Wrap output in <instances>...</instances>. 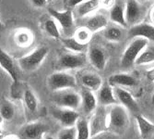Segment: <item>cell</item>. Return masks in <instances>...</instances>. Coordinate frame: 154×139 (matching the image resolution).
<instances>
[{
    "mask_svg": "<svg viewBox=\"0 0 154 139\" xmlns=\"http://www.w3.org/2000/svg\"><path fill=\"white\" fill-rule=\"evenodd\" d=\"M129 125L128 110L119 103L108 108V130L114 134H123Z\"/></svg>",
    "mask_w": 154,
    "mask_h": 139,
    "instance_id": "cell-1",
    "label": "cell"
},
{
    "mask_svg": "<svg viewBox=\"0 0 154 139\" xmlns=\"http://www.w3.org/2000/svg\"><path fill=\"white\" fill-rule=\"evenodd\" d=\"M49 49L46 47H40L31 53L20 58L18 60L19 66L24 72L31 73L37 70L45 61L48 55Z\"/></svg>",
    "mask_w": 154,
    "mask_h": 139,
    "instance_id": "cell-2",
    "label": "cell"
},
{
    "mask_svg": "<svg viewBox=\"0 0 154 139\" xmlns=\"http://www.w3.org/2000/svg\"><path fill=\"white\" fill-rule=\"evenodd\" d=\"M149 45V40L142 37H136L124 51L121 58V66L124 69H129L134 64L143 49Z\"/></svg>",
    "mask_w": 154,
    "mask_h": 139,
    "instance_id": "cell-3",
    "label": "cell"
},
{
    "mask_svg": "<svg viewBox=\"0 0 154 139\" xmlns=\"http://www.w3.org/2000/svg\"><path fill=\"white\" fill-rule=\"evenodd\" d=\"M47 86L53 92L74 89L77 86V80L75 76L66 72H55L48 77Z\"/></svg>",
    "mask_w": 154,
    "mask_h": 139,
    "instance_id": "cell-4",
    "label": "cell"
},
{
    "mask_svg": "<svg viewBox=\"0 0 154 139\" xmlns=\"http://www.w3.org/2000/svg\"><path fill=\"white\" fill-rule=\"evenodd\" d=\"M53 100L58 107L78 110L80 108L81 96L73 89H66L54 92Z\"/></svg>",
    "mask_w": 154,
    "mask_h": 139,
    "instance_id": "cell-5",
    "label": "cell"
},
{
    "mask_svg": "<svg viewBox=\"0 0 154 139\" xmlns=\"http://www.w3.org/2000/svg\"><path fill=\"white\" fill-rule=\"evenodd\" d=\"M91 137L99 135L108 130V109L105 106H99L93 111L90 121Z\"/></svg>",
    "mask_w": 154,
    "mask_h": 139,
    "instance_id": "cell-6",
    "label": "cell"
},
{
    "mask_svg": "<svg viewBox=\"0 0 154 139\" xmlns=\"http://www.w3.org/2000/svg\"><path fill=\"white\" fill-rule=\"evenodd\" d=\"M48 13L50 16L58 22L61 29L66 35H69L75 32V21L74 16L71 9H66L63 11H59L52 8H48Z\"/></svg>",
    "mask_w": 154,
    "mask_h": 139,
    "instance_id": "cell-7",
    "label": "cell"
},
{
    "mask_svg": "<svg viewBox=\"0 0 154 139\" xmlns=\"http://www.w3.org/2000/svg\"><path fill=\"white\" fill-rule=\"evenodd\" d=\"M52 116L57 120L63 127L75 126L77 121L79 119L80 115L76 109L54 107L51 109Z\"/></svg>",
    "mask_w": 154,
    "mask_h": 139,
    "instance_id": "cell-8",
    "label": "cell"
},
{
    "mask_svg": "<svg viewBox=\"0 0 154 139\" xmlns=\"http://www.w3.org/2000/svg\"><path fill=\"white\" fill-rule=\"evenodd\" d=\"M87 58L83 53H65L58 59V66L63 70H75L85 66Z\"/></svg>",
    "mask_w": 154,
    "mask_h": 139,
    "instance_id": "cell-9",
    "label": "cell"
},
{
    "mask_svg": "<svg viewBox=\"0 0 154 139\" xmlns=\"http://www.w3.org/2000/svg\"><path fill=\"white\" fill-rule=\"evenodd\" d=\"M114 91H115V95L117 99V102L120 105L124 106L129 112L135 115L139 114V107L137 105V102L134 99V96L128 90H125L123 87L115 86Z\"/></svg>",
    "mask_w": 154,
    "mask_h": 139,
    "instance_id": "cell-10",
    "label": "cell"
},
{
    "mask_svg": "<svg viewBox=\"0 0 154 139\" xmlns=\"http://www.w3.org/2000/svg\"><path fill=\"white\" fill-rule=\"evenodd\" d=\"M48 131V126L41 121H32L23 125L20 133L25 139H38L44 136Z\"/></svg>",
    "mask_w": 154,
    "mask_h": 139,
    "instance_id": "cell-11",
    "label": "cell"
},
{
    "mask_svg": "<svg viewBox=\"0 0 154 139\" xmlns=\"http://www.w3.org/2000/svg\"><path fill=\"white\" fill-rule=\"evenodd\" d=\"M97 100H98V104L105 107H110L112 105L118 103L115 95L114 88L108 82H103L101 88L98 90Z\"/></svg>",
    "mask_w": 154,
    "mask_h": 139,
    "instance_id": "cell-12",
    "label": "cell"
},
{
    "mask_svg": "<svg viewBox=\"0 0 154 139\" xmlns=\"http://www.w3.org/2000/svg\"><path fill=\"white\" fill-rule=\"evenodd\" d=\"M108 22H109L108 17L103 13L98 12L92 14L91 16H87L83 26L88 28L92 34H94L99 31L104 30L108 26Z\"/></svg>",
    "mask_w": 154,
    "mask_h": 139,
    "instance_id": "cell-13",
    "label": "cell"
},
{
    "mask_svg": "<svg viewBox=\"0 0 154 139\" xmlns=\"http://www.w3.org/2000/svg\"><path fill=\"white\" fill-rule=\"evenodd\" d=\"M80 96H81L80 108L83 114L91 115V113H93V111L97 108L98 105H99L98 104L97 96L94 95L93 91L89 90L87 88H84L81 91Z\"/></svg>",
    "mask_w": 154,
    "mask_h": 139,
    "instance_id": "cell-14",
    "label": "cell"
},
{
    "mask_svg": "<svg viewBox=\"0 0 154 139\" xmlns=\"http://www.w3.org/2000/svg\"><path fill=\"white\" fill-rule=\"evenodd\" d=\"M141 8L137 0H125V18L128 25L137 24L141 16Z\"/></svg>",
    "mask_w": 154,
    "mask_h": 139,
    "instance_id": "cell-15",
    "label": "cell"
},
{
    "mask_svg": "<svg viewBox=\"0 0 154 139\" xmlns=\"http://www.w3.org/2000/svg\"><path fill=\"white\" fill-rule=\"evenodd\" d=\"M0 67L10 76L13 83L19 82V74L14 60L1 47H0Z\"/></svg>",
    "mask_w": 154,
    "mask_h": 139,
    "instance_id": "cell-16",
    "label": "cell"
},
{
    "mask_svg": "<svg viewBox=\"0 0 154 139\" xmlns=\"http://www.w3.org/2000/svg\"><path fill=\"white\" fill-rule=\"evenodd\" d=\"M129 37H142L149 41H154V25L149 23H137L128 30Z\"/></svg>",
    "mask_w": 154,
    "mask_h": 139,
    "instance_id": "cell-17",
    "label": "cell"
},
{
    "mask_svg": "<svg viewBox=\"0 0 154 139\" xmlns=\"http://www.w3.org/2000/svg\"><path fill=\"white\" fill-rule=\"evenodd\" d=\"M88 59L91 64L99 71L104 70L106 66V54L105 52L99 47H91L89 48L88 52Z\"/></svg>",
    "mask_w": 154,
    "mask_h": 139,
    "instance_id": "cell-18",
    "label": "cell"
},
{
    "mask_svg": "<svg viewBox=\"0 0 154 139\" xmlns=\"http://www.w3.org/2000/svg\"><path fill=\"white\" fill-rule=\"evenodd\" d=\"M125 2L116 0L114 6L110 9L109 19L114 23L121 27H127L128 23L125 21Z\"/></svg>",
    "mask_w": 154,
    "mask_h": 139,
    "instance_id": "cell-19",
    "label": "cell"
},
{
    "mask_svg": "<svg viewBox=\"0 0 154 139\" xmlns=\"http://www.w3.org/2000/svg\"><path fill=\"white\" fill-rule=\"evenodd\" d=\"M108 82L113 87H133L137 83V80L132 75L125 73H115L111 75L108 79Z\"/></svg>",
    "mask_w": 154,
    "mask_h": 139,
    "instance_id": "cell-20",
    "label": "cell"
},
{
    "mask_svg": "<svg viewBox=\"0 0 154 139\" xmlns=\"http://www.w3.org/2000/svg\"><path fill=\"white\" fill-rule=\"evenodd\" d=\"M80 82L84 88H87L93 92H98L103 83L102 77L95 73H83L80 77Z\"/></svg>",
    "mask_w": 154,
    "mask_h": 139,
    "instance_id": "cell-21",
    "label": "cell"
},
{
    "mask_svg": "<svg viewBox=\"0 0 154 139\" xmlns=\"http://www.w3.org/2000/svg\"><path fill=\"white\" fill-rule=\"evenodd\" d=\"M101 7V0H85L76 6V13L80 18L87 17Z\"/></svg>",
    "mask_w": 154,
    "mask_h": 139,
    "instance_id": "cell-22",
    "label": "cell"
},
{
    "mask_svg": "<svg viewBox=\"0 0 154 139\" xmlns=\"http://www.w3.org/2000/svg\"><path fill=\"white\" fill-rule=\"evenodd\" d=\"M136 121L140 136L144 139L149 138L154 133V124L140 113L136 115Z\"/></svg>",
    "mask_w": 154,
    "mask_h": 139,
    "instance_id": "cell-23",
    "label": "cell"
},
{
    "mask_svg": "<svg viewBox=\"0 0 154 139\" xmlns=\"http://www.w3.org/2000/svg\"><path fill=\"white\" fill-rule=\"evenodd\" d=\"M22 100H23L24 107L28 112L31 113L36 112L38 109L39 102L36 95L33 93V91L31 88L27 87L26 89H24L22 94Z\"/></svg>",
    "mask_w": 154,
    "mask_h": 139,
    "instance_id": "cell-24",
    "label": "cell"
},
{
    "mask_svg": "<svg viewBox=\"0 0 154 139\" xmlns=\"http://www.w3.org/2000/svg\"><path fill=\"white\" fill-rule=\"evenodd\" d=\"M14 40L17 46L20 47H28L32 44L33 34L29 29H19L14 35Z\"/></svg>",
    "mask_w": 154,
    "mask_h": 139,
    "instance_id": "cell-25",
    "label": "cell"
},
{
    "mask_svg": "<svg viewBox=\"0 0 154 139\" xmlns=\"http://www.w3.org/2000/svg\"><path fill=\"white\" fill-rule=\"evenodd\" d=\"M119 25L107 26L103 31V36L110 42H120L124 39V31Z\"/></svg>",
    "mask_w": 154,
    "mask_h": 139,
    "instance_id": "cell-26",
    "label": "cell"
},
{
    "mask_svg": "<svg viewBox=\"0 0 154 139\" xmlns=\"http://www.w3.org/2000/svg\"><path fill=\"white\" fill-rule=\"evenodd\" d=\"M61 42L63 46L72 53H84L87 50V45H83L78 40L74 38V36H67L65 38H61Z\"/></svg>",
    "mask_w": 154,
    "mask_h": 139,
    "instance_id": "cell-27",
    "label": "cell"
},
{
    "mask_svg": "<svg viewBox=\"0 0 154 139\" xmlns=\"http://www.w3.org/2000/svg\"><path fill=\"white\" fill-rule=\"evenodd\" d=\"M16 113L14 104L7 99H0V116L4 121H11Z\"/></svg>",
    "mask_w": 154,
    "mask_h": 139,
    "instance_id": "cell-28",
    "label": "cell"
},
{
    "mask_svg": "<svg viewBox=\"0 0 154 139\" xmlns=\"http://www.w3.org/2000/svg\"><path fill=\"white\" fill-rule=\"evenodd\" d=\"M77 139H90L91 138V128L90 122L84 118H80L77 121L76 124Z\"/></svg>",
    "mask_w": 154,
    "mask_h": 139,
    "instance_id": "cell-29",
    "label": "cell"
},
{
    "mask_svg": "<svg viewBox=\"0 0 154 139\" xmlns=\"http://www.w3.org/2000/svg\"><path fill=\"white\" fill-rule=\"evenodd\" d=\"M44 30L50 37L55 40H61V34L59 31V28L57 26V23L54 19L50 18L45 21Z\"/></svg>",
    "mask_w": 154,
    "mask_h": 139,
    "instance_id": "cell-30",
    "label": "cell"
},
{
    "mask_svg": "<svg viewBox=\"0 0 154 139\" xmlns=\"http://www.w3.org/2000/svg\"><path fill=\"white\" fill-rule=\"evenodd\" d=\"M154 62V47L147 46L136 60L137 65H146Z\"/></svg>",
    "mask_w": 154,
    "mask_h": 139,
    "instance_id": "cell-31",
    "label": "cell"
},
{
    "mask_svg": "<svg viewBox=\"0 0 154 139\" xmlns=\"http://www.w3.org/2000/svg\"><path fill=\"white\" fill-rule=\"evenodd\" d=\"M92 34H93L88 29V28H86L85 26H81L75 30L73 36L76 40L79 42V43L83 45H88L90 43V41L91 40Z\"/></svg>",
    "mask_w": 154,
    "mask_h": 139,
    "instance_id": "cell-32",
    "label": "cell"
},
{
    "mask_svg": "<svg viewBox=\"0 0 154 139\" xmlns=\"http://www.w3.org/2000/svg\"><path fill=\"white\" fill-rule=\"evenodd\" d=\"M57 139H77L76 127H63L57 134Z\"/></svg>",
    "mask_w": 154,
    "mask_h": 139,
    "instance_id": "cell-33",
    "label": "cell"
},
{
    "mask_svg": "<svg viewBox=\"0 0 154 139\" xmlns=\"http://www.w3.org/2000/svg\"><path fill=\"white\" fill-rule=\"evenodd\" d=\"M30 2L32 3V5L35 8H43L45 7L47 3V0H30Z\"/></svg>",
    "mask_w": 154,
    "mask_h": 139,
    "instance_id": "cell-34",
    "label": "cell"
},
{
    "mask_svg": "<svg viewBox=\"0 0 154 139\" xmlns=\"http://www.w3.org/2000/svg\"><path fill=\"white\" fill-rule=\"evenodd\" d=\"M116 0H101V6L104 8H111L114 6Z\"/></svg>",
    "mask_w": 154,
    "mask_h": 139,
    "instance_id": "cell-35",
    "label": "cell"
},
{
    "mask_svg": "<svg viewBox=\"0 0 154 139\" xmlns=\"http://www.w3.org/2000/svg\"><path fill=\"white\" fill-rule=\"evenodd\" d=\"M146 77L149 82H154V68H151L146 72Z\"/></svg>",
    "mask_w": 154,
    "mask_h": 139,
    "instance_id": "cell-36",
    "label": "cell"
},
{
    "mask_svg": "<svg viewBox=\"0 0 154 139\" xmlns=\"http://www.w3.org/2000/svg\"><path fill=\"white\" fill-rule=\"evenodd\" d=\"M83 1H85V0H69L68 4L70 7H76L77 5H79V3H81Z\"/></svg>",
    "mask_w": 154,
    "mask_h": 139,
    "instance_id": "cell-37",
    "label": "cell"
},
{
    "mask_svg": "<svg viewBox=\"0 0 154 139\" xmlns=\"http://www.w3.org/2000/svg\"><path fill=\"white\" fill-rule=\"evenodd\" d=\"M2 139H20V137L17 134H8L4 136Z\"/></svg>",
    "mask_w": 154,
    "mask_h": 139,
    "instance_id": "cell-38",
    "label": "cell"
},
{
    "mask_svg": "<svg viewBox=\"0 0 154 139\" xmlns=\"http://www.w3.org/2000/svg\"><path fill=\"white\" fill-rule=\"evenodd\" d=\"M43 139H54L52 135H50V134H45V135H44V137H43Z\"/></svg>",
    "mask_w": 154,
    "mask_h": 139,
    "instance_id": "cell-39",
    "label": "cell"
},
{
    "mask_svg": "<svg viewBox=\"0 0 154 139\" xmlns=\"http://www.w3.org/2000/svg\"><path fill=\"white\" fill-rule=\"evenodd\" d=\"M4 28H5V25H4V23L2 22V21L0 20V32L3 31V30H4Z\"/></svg>",
    "mask_w": 154,
    "mask_h": 139,
    "instance_id": "cell-40",
    "label": "cell"
},
{
    "mask_svg": "<svg viewBox=\"0 0 154 139\" xmlns=\"http://www.w3.org/2000/svg\"><path fill=\"white\" fill-rule=\"evenodd\" d=\"M151 102L154 104V94H153V95H152V97H151Z\"/></svg>",
    "mask_w": 154,
    "mask_h": 139,
    "instance_id": "cell-41",
    "label": "cell"
},
{
    "mask_svg": "<svg viewBox=\"0 0 154 139\" xmlns=\"http://www.w3.org/2000/svg\"><path fill=\"white\" fill-rule=\"evenodd\" d=\"M53 1V0H47V3H51Z\"/></svg>",
    "mask_w": 154,
    "mask_h": 139,
    "instance_id": "cell-42",
    "label": "cell"
},
{
    "mask_svg": "<svg viewBox=\"0 0 154 139\" xmlns=\"http://www.w3.org/2000/svg\"><path fill=\"white\" fill-rule=\"evenodd\" d=\"M152 17H153V20H154V11H153V14H152Z\"/></svg>",
    "mask_w": 154,
    "mask_h": 139,
    "instance_id": "cell-43",
    "label": "cell"
},
{
    "mask_svg": "<svg viewBox=\"0 0 154 139\" xmlns=\"http://www.w3.org/2000/svg\"><path fill=\"white\" fill-rule=\"evenodd\" d=\"M109 138H110V137H109ZM109 138H107V137L105 136V138H104V139H109Z\"/></svg>",
    "mask_w": 154,
    "mask_h": 139,
    "instance_id": "cell-44",
    "label": "cell"
},
{
    "mask_svg": "<svg viewBox=\"0 0 154 139\" xmlns=\"http://www.w3.org/2000/svg\"><path fill=\"white\" fill-rule=\"evenodd\" d=\"M141 1H147V0H141Z\"/></svg>",
    "mask_w": 154,
    "mask_h": 139,
    "instance_id": "cell-45",
    "label": "cell"
}]
</instances>
